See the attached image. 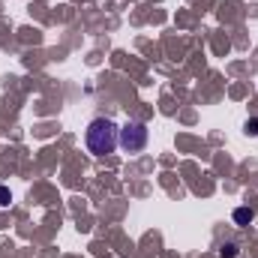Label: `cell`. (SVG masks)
I'll list each match as a JSON object with an SVG mask.
<instances>
[{
  "label": "cell",
  "instance_id": "1",
  "mask_svg": "<svg viewBox=\"0 0 258 258\" xmlns=\"http://www.w3.org/2000/svg\"><path fill=\"white\" fill-rule=\"evenodd\" d=\"M117 123L108 120V117H96L87 123V132H84V141H87V150L93 156H108L114 147H117Z\"/></svg>",
  "mask_w": 258,
  "mask_h": 258
},
{
  "label": "cell",
  "instance_id": "4",
  "mask_svg": "<svg viewBox=\"0 0 258 258\" xmlns=\"http://www.w3.org/2000/svg\"><path fill=\"white\" fill-rule=\"evenodd\" d=\"M234 255H237V246H234V243H225V246L219 249V258H234Z\"/></svg>",
  "mask_w": 258,
  "mask_h": 258
},
{
  "label": "cell",
  "instance_id": "5",
  "mask_svg": "<svg viewBox=\"0 0 258 258\" xmlns=\"http://www.w3.org/2000/svg\"><path fill=\"white\" fill-rule=\"evenodd\" d=\"M246 132H249V135H258V117L246 120Z\"/></svg>",
  "mask_w": 258,
  "mask_h": 258
},
{
  "label": "cell",
  "instance_id": "6",
  "mask_svg": "<svg viewBox=\"0 0 258 258\" xmlns=\"http://www.w3.org/2000/svg\"><path fill=\"white\" fill-rule=\"evenodd\" d=\"M3 204H9V189H6V186H0V207H3Z\"/></svg>",
  "mask_w": 258,
  "mask_h": 258
},
{
  "label": "cell",
  "instance_id": "3",
  "mask_svg": "<svg viewBox=\"0 0 258 258\" xmlns=\"http://www.w3.org/2000/svg\"><path fill=\"white\" fill-rule=\"evenodd\" d=\"M252 219H255V213H252L249 207H237V210H234V222H237V225H249Z\"/></svg>",
  "mask_w": 258,
  "mask_h": 258
},
{
  "label": "cell",
  "instance_id": "2",
  "mask_svg": "<svg viewBox=\"0 0 258 258\" xmlns=\"http://www.w3.org/2000/svg\"><path fill=\"white\" fill-rule=\"evenodd\" d=\"M147 138H150V132H147V123H141V120H129L126 126L117 132V144H120L126 153H138V150H144Z\"/></svg>",
  "mask_w": 258,
  "mask_h": 258
}]
</instances>
